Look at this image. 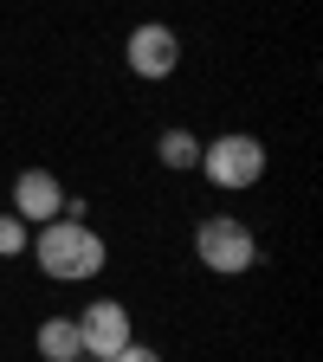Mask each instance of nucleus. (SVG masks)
<instances>
[{
    "mask_svg": "<svg viewBox=\"0 0 323 362\" xmlns=\"http://www.w3.org/2000/svg\"><path fill=\"white\" fill-rule=\"evenodd\" d=\"M33 259H39V272H45L52 285H90V279L110 265V246H104L98 226L59 214V220L33 226Z\"/></svg>",
    "mask_w": 323,
    "mask_h": 362,
    "instance_id": "1",
    "label": "nucleus"
},
{
    "mask_svg": "<svg viewBox=\"0 0 323 362\" xmlns=\"http://www.w3.org/2000/svg\"><path fill=\"white\" fill-rule=\"evenodd\" d=\"M194 259L213 272V279H246V272L259 265V233L240 214H207L194 226Z\"/></svg>",
    "mask_w": 323,
    "mask_h": 362,
    "instance_id": "2",
    "label": "nucleus"
},
{
    "mask_svg": "<svg viewBox=\"0 0 323 362\" xmlns=\"http://www.w3.org/2000/svg\"><path fill=\"white\" fill-rule=\"evenodd\" d=\"M201 175L220 194H246V188L265 181V143L246 136V129H226V136H213V143H201Z\"/></svg>",
    "mask_w": 323,
    "mask_h": 362,
    "instance_id": "3",
    "label": "nucleus"
},
{
    "mask_svg": "<svg viewBox=\"0 0 323 362\" xmlns=\"http://www.w3.org/2000/svg\"><path fill=\"white\" fill-rule=\"evenodd\" d=\"M123 65H129V78H143V84L175 78V71H181V33L162 26V20L129 26V39H123Z\"/></svg>",
    "mask_w": 323,
    "mask_h": 362,
    "instance_id": "4",
    "label": "nucleus"
},
{
    "mask_svg": "<svg viewBox=\"0 0 323 362\" xmlns=\"http://www.w3.org/2000/svg\"><path fill=\"white\" fill-rule=\"evenodd\" d=\"M71 324H78V349H84L90 362H110V356L129 343V304H123V298H90Z\"/></svg>",
    "mask_w": 323,
    "mask_h": 362,
    "instance_id": "5",
    "label": "nucleus"
},
{
    "mask_svg": "<svg viewBox=\"0 0 323 362\" xmlns=\"http://www.w3.org/2000/svg\"><path fill=\"white\" fill-rule=\"evenodd\" d=\"M13 214H20L26 226L59 220V214H65V188H59V175H52V168H26V175H13Z\"/></svg>",
    "mask_w": 323,
    "mask_h": 362,
    "instance_id": "6",
    "label": "nucleus"
},
{
    "mask_svg": "<svg viewBox=\"0 0 323 362\" xmlns=\"http://www.w3.org/2000/svg\"><path fill=\"white\" fill-rule=\"evenodd\" d=\"M33 349H39L45 362H78V356H84V349H78V324H71V317H45L39 337H33Z\"/></svg>",
    "mask_w": 323,
    "mask_h": 362,
    "instance_id": "7",
    "label": "nucleus"
},
{
    "mask_svg": "<svg viewBox=\"0 0 323 362\" xmlns=\"http://www.w3.org/2000/svg\"><path fill=\"white\" fill-rule=\"evenodd\" d=\"M155 162L175 168V175L201 168V136H188V129H162V136H155Z\"/></svg>",
    "mask_w": 323,
    "mask_h": 362,
    "instance_id": "8",
    "label": "nucleus"
},
{
    "mask_svg": "<svg viewBox=\"0 0 323 362\" xmlns=\"http://www.w3.org/2000/svg\"><path fill=\"white\" fill-rule=\"evenodd\" d=\"M26 246H33V226H26V220L7 207V214H0V259H20Z\"/></svg>",
    "mask_w": 323,
    "mask_h": 362,
    "instance_id": "9",
    "label": "nucleus"
},
{
    "mask_svg": "<svg viewBox=\"0 0 323 362\" xmlns=\"http://www.w3.org/2000/svg\"><path fill=\"white\" fill-rule=\"evenodd\" d=\"M110 362H162V349H149V343H136V337H129V343H123Z\"/></svg>",
    "mask_w": 323,
    "mask_h": 362,
    "instance_id": "10",
    "label": "nucleus"
},
{
    "mask_svg": "<svg viewBox=\"0 0 323 362\" xmlns=\"http://www.w3.org/2000/svg\"><path fill=\"white\" fill-rule=\"evenodd\" d=\"M78 362H90V356H78Z\"/></svg>",
    "mask_w": 323,
    "mask_h": 362,
    "instance_id": "11",
    "label": "nucleus"
}]
</instances>
